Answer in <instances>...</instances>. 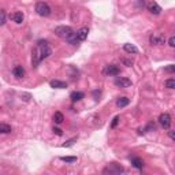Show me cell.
<instances>
[{"label":"cell","mask_w":175,"mask_h":175,"mask_svg":"<svg viewBox=\"0 0 175 175\" xmlns=\"http://www.w3.org/2000/svg\"><path fill=\"white\" fill-rule=\"evenodd\" d=\"M51 54H52V50H51L48 41H45V40L38 41L36 45V48H34L33 52H31V63H33V66L37 67V66L40 64L41 60L45 58H48Z\"/></svg>","instance_id":"6da1fadb"},{"label":"cell","mask_w":175,"mask_h":175,"mask_svg":"<svg viewBox=\"0 0 175 175\" xmlns=\"http://www.w3.org/2000/svg\"><path fill=\"white\" fill-rule=\"evenodd\" d=\"M55 34L58 37H60V38H63V40L70 41L77 33H74L70 26H58L55 27Z\"/></svg>","instance_id":"7a4b0ae2"},{"label":"cell","mask_w":175,"mask_h":175,"mask_svg":"<svg viewBox=\"0 0 175 175\" xmlns=\"http://www.w3.org/2000/svg\"><path fill=\"white\" fill-rule=\"evenodd\" d=\"M36 13L40 17H50L51 15V7L44 1H40L36 4Z\"/></svg>","instance_id":"3957f363"},{"label":"cell","mask_w":175,"mask_h":175,"mask_svg":"<svg viewBox=\"0 0 175 175\" xmlns=\"http://www.w3.org/2000/svg\"><path fill=\"white\" fill-rule=\"evenodd\" d=\"M125 171V168L121 166V164H116V163H111V164H108L105 168L103 170V174H121V172H123Z\"/></svg>","instance_id":"277c9868"},{"label":"cell","mask_w":175,"mask_h":175,"mask_svg":"<svg viewBox=\"0 0 175 175\" xmlns=\"http://www.w3.org/2000/svg\"><path fill=\"white\" fill-rule=\"evenodd\" d=\"M119 73H121V68L116 64H108L104 68V74H107V75H118Z\"/></svg>","instance_id":"5b68a950"},{"label":"cell","mask_w":175,"mask_h":175,"mask_svg":"<svg viewBox=\"0 0 175 175\" xmlns=\"http://www.w3.org/2000/svg\"><path fill=\"white\" fill-rule=\"evenodd\" d=\"M166 43V37L163 36V34H159V33H156V34H152L151 36V44L152 45H162Z\"/></svg>","instance_id":"8992f818"},{"label":"cell","mask_w":175,"mask_h":175,"mask_svg":"<svg viewBox=\"0 0 175 175\" xmlns=\"http://www.w3.org/2000/svg\"><path fill=\"white\" fill-rule=\"evenodd\" d=\"M159 122H160V125L164 127V129H170L171 126V116L168 114H162L160 116H159Z\"/></svg>","instance_id":"52a82bcc"},{"label":"cell","mask_w":175,"mask_h":175,"mask_svg":"<svg viewBox=\"0 0 175 175\" xmlns=\"http://www.w3.org/2000/svg\"><path fill=\"white\" fill-rule=\"evenodd\" d=\"M115 85L121 86V88H129V86H131V81L126 77H118L115 79Z\"/></svg>","instance_id":"ba28073f"},{"label":"cell","mask_w":175,"mask_h":175,"mask_svg":"<svg viewBox=\"0 0 175 175\" xmlns=\"http://www.w3.org/2000/svg\"><path fill=\"white\" fill-rule=\"evenodd\" d=\"M148 10H149V13L155 14V15H159V14L162 13V7L157 4V3H155V1L148 3Z\"/></svg>","instance_id":"9c48e42d"},{"label":"cell","mask_w":175,"mask_h":175,"mask_svg":"<svg viewBox=\"0 0 175 175\" xmlns=\"http://www.w3.org/2000/svg\"><path fill=\"white\" fill-rule=\"evenodd\" d=\"M88 33H89V29L88 27H81L79 30L77 31V38L79 41H85L88 38Z\"/></svg>","instance_id":"30bf717a"},{"label":"cell","mask_w":175,"mask_h":175,"mask_svg":"<svg viewBox=\"0 0 175 175\" xmlns=\"http://www.w3.org/2000/svg\"><path fill=\"white\" fill-rule=\"evenodd\" d=\"M10 18L13 19L15 23H22L25 17H23V14L21 13V11H15V13H13L11 15H10Z\"/></svg>","instance_id":"8fae6325"},{"label":"cell","mask_w":175,"mask_h":175,"mask_svg":"<svg viewBox=\"0 0 175 175\" xmlns=\"http://www.w3.org/2000/svg\"><path fill=\"white\" fill-rule=\"evenodd\" d=\"M51 88H55V89H64V88H67V84L63 81H59V79H54V81L50 82Z\"/></svg>","instance_id":"7c38bea8"},{"label":"cell","mask_w":175,"mask_h":175,"mask_svg":"<svg viewBox=\"0 0 175 175\" xmlns=\"http://www.w3.org/2000/svg\"><path fill=\"white\" fill-rule=\"evenodd\" d=\"M13 74L14 77H17V78H23L25 77V68L22 66H15L13 68Z\"/></svg>","instance_id":"4fadbf2b"},{"label":"cell","mask_w":175,"mask_h":175,"mask_svg":"<svg viewBox=\"0 0 175 175\" xmlns=\"http://www.w3.org/2000/svg\"><path fill=\"white\" fill-rule=\"evenodd\" d=\"M131 164L135 168H142L144 167V160L139 159V157H134V159H131Z\"/></svg>","instance_id":"5bb4252c"},{"label":"cell","mask_w":175,"mask_h":175,"mask_svg":"<svg viewBox=\"0 0 175 175\" xmlns=\"http://www.w3.org/2000/svg\"><path fill=\"white\" fill-rule=\"evenodd\" d=\"M70 97H71L73 101H79V100H82L85 97V94L82 93V92H73V93L70 94Z\"/></svg>","instance_id":"9a60e30c"},{"label":"cell","mask_w":175,"mask_h":175,"mask_svg":"<svg viewBox=\"0 0 175 175\" xmlns=\"http://www.w3.org/2000/svg\"><path fill=\"white\" fill-rule=\"evenodd\" d=\"M129 103H130V100L127 99V97H119V99H118V101H116V105L119 108H123V107H126Z\"/></svg>","instance_id":"2e32d148"},{"label":"cell","mask_w":175,"mask_h":175,"mask_svg":"<svg viewBox=\"0 0 175 175\" xmlns=\"http://www.w3.org/2000/svg\"><path fill=\"white\" fill-rule=\"evenodd\" d=\"M125 51L126 52H129V54H137L138 52V50H137V47H134L133 44H125Z\"/></svg>","instance_id":"e0dca14e"},{"label":"cell","mask_w":175,"mask_h":175,"mask_svg":"<svg viewBox=\"0 0 175 175\" xmlns=\"http://www.w3.org/2000/svg\"><path fill=\"white\" fill-rule=\"evenodd\" d=\"M63 121H64V116H63L62 112H55V114H54V122H55V123L60 125Z\"/></svg>","instance_id":"ac0fdd59"},{"label":"cell","mask_w":175,"mask_h":175,"mask_svg":"<svg viewBox=\"0 0 175 175\" xmlns=\"http://www.w3.org/2000/svg\"><path fill=\"white\" fill-rule=\"evenodd\" d=\"M0 131H1L3 134H7V133H11V126L6 125V123H1V125H0Z\"/></svg>","instance_id":"d6986e66"},{"label":"cell","mask_w":175,"mask_h":175,"mask_svg":"<svg viewBox=\"0 0 175 175\" xmlns=\"http://www.w3.org/2000/svg\"><path fill=\"white\" fill-rule=\"evenodd\" d=\"M62 162H66V163H75L77 162V157L75 156H63L60 157Z\"/></svg>","instance_id":"ffe728a7"},{"label":"cell","mask_w":175,"mask_h":175,"mask_svg":"<svg viewBox=\"0 0 175 175\" xmlns=\"http://www.w3.org/2000/svg\"><path fill=\"white\" fill-rule=\"evenodd\" d=\"M166 88H168V89H175V79L174 78L167 79L166 81Z\"/></svg>","instance_id":"44dd1931"},{"label":"cell","mask_w":175,"mask_h":175,"mask_svg":"<svg viewBox=\"0 0 175 175\" xmlns=\"http://www.w3.org/2000/svg\"><path fill=\"white\" fill-rule=\"evenodd\" d=\"M6 23V11L1 10L0 11V25H4Z\"/></svg>","instance_id":"7402d4cb"},{"label":"cell","mask_w":175,"mask_h":175,"mask_svg":"<svg viewBox=\"0 0 175 175\" xmlns=\"http://www.w3.org/2000/svg\"><path fill=\"white\" fill-rule=\"evenodd\" d=\"M75 141H77V138H71V139H68L67 142H64V144H63L62 146H63V148H68V146H71V145L74 144V142H75Z\"/></svg>","instance_id":"603a6c76"},{"label":"cell","mask_w":175,"mask_h":175,"mask_svg":"<svg viewBox=\"0 0 175 175\" xmlns=\"http://www.w3.org/2000/svg\"><path fill=\"white\" fill-rule=\"evenodd\" d=\"M119 119H121L119 116H115V118L112 119V122H111V127H112V129L118 126V123H119Z\"/></svg>","instance_id":"cb8c5ba5"},{"label":"cell","mask_w":175,"mask_h":175,"mask_svg":"<svg viewBox=\"0 0 175 175\" xmlns=\"http://www.w3.org/2000/svg\"><path fill=\"white\" fill-rule=\"evenodd\" d=\"M167 73H175V64H171V66H167L166 68H164Z\"/></svg>","instance_id":"d4e9b609"},{"label":"cell","mask_w":175,"mask_h":175,"mask_svg":"<svg viewBox=\"0 0 175 175\" xmlns=\"http://www.w3.org/2000/svg\"><path fill=\"white\" fill-rule=\"evenodd\" d=\"M21 97H22L23 101H29V99H30V94H29V93H22V94H21Z\"/></svg>","instance_id":"484cf974"},{"label":"cell","mask_w":175,"mask_h":175,"mask_svg":"<svg viewBox=\"0 0 175 175\" xmlns=\"http://www.w3.org/2000/svg\"><path fill=\"white\" fill-rule=\"evenodd\" d=\"M122 62L125 63V66H127V67L133 66V62H131V60H127V59H122Z\"/></svg>","instance_id":"4316f807"},{"label":"cell","mask_w":175,"mask_h":175,"mask_svg":"<svg viewBox=\"0 0 175 175\" xmlns=\"http://www.w3.org/2000/svg\"><path fill=\"white\" fill-rule=\"evenodd\" d=\"M168 44H170V47L175 48V37H171L170 40H168Z\"/></svg>","instance_id":"83f0119b"},{"label":"cell","mask_w":175,"mask_h":175,"mask_svg":"<svg viewBox=\"0 0 175 175\" xmlns=\"http://www.w3.org/2000/svg\"><path fill=\"white\" fill-rule=\"evenodd\" d=\"M168 137H170L172 141H175V131H172V130L168 131Z\"/></svg>","instance_id":"f1b7e54d"},{"label":"cell","mask_w":175,"mask_h":175,"mask_svg":"<svg viewBox=\"0 0 175 175\" xmlns=\"http://www.w3.org/2000/svg\"><path fill=\"white\" fill-rule=\"evenodd\" d=\"M54 133H55V134H58V135H62L63 134V131L60 130V129H58V127H54Z\"/></svg>","instance_id":"f546056e"},{"label":"cell","mask_w":175,"mask_h":175,"mask_svg":"<svg viewBox=\"0 0 175 175\" xmlns=\"http://www.w3.org/2000/svg\"><path fill=\"white\" fill-rule=\"evenodd\" d=\"M152 129L155 130V123H149V125H148V130H152Z\"/></svg>","instance_id":"4dcf8cb0"}]
</instances>
